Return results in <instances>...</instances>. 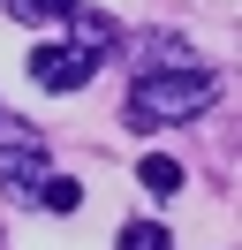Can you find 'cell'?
<instances>
[{"label": "cell", "instance_id": "1", "mask_svg": "<svg viewBox=\"0 0 242 250\" xmlns=\"http://www.w3.org/2000/svg\"><path fill=\"white\" fill-rule=\"evenodd\" d=\"M220 99V76L212 68H151V76H136L129 91V122L136 129H159V122H197V114Z\"/></svg>", "mask_w": 242, "mask_h": 250}, {"label": "cell", "instance_id": "2", "mask_svg": "<svg viewBox=\"0 0 242 250\" xmlns=\"http://www.w3.org/2000/svg\"><path fill=\"white\" fill-rule=\"evenodd\" d=\"M99 68H106V46H91V38H45L30 53V83L38 91H83Z\"/></svg>", "mask_w": 242, "mask_h": 250}, {"label": "cell", "instance_id": "3", "mask_svg": "<svg viewBox=\"0 0 242 250\" xmlns=\"http://www.w3.org/2000/svg\"><path fill=\"white\" fill-rule=\"evenodd\" d=\"M45 174H53V167H45V144L38 137H8V144H0V189H8L15 205H38Z\"/></svg>", "mask_w": 242, "mask_h": 250}, {"label": "cell", "instance_id": "4", "mask_svg": "<svg viewBox=\"0 0 242 250\" xmlns=\"http://www.w3.org/2000/svg\"><path fill=\"white\" fill-rule=\"evenodd\" d=\"M8 8H15L23 23H68L76 8H83V0H8Z\"/></svg>", "mask_w": 242, "mask_h": 250}, {"label": "cell", "instance_id": "5", "mask_svg": "<svg viewBox=\"0 0 242 250\" xmlns=\"http://www.w3.org/2000/svg\"><path fill=\"white\" fill-rule=\"evenodd\" d=\"M136 182H144L151 197H174V189H182V167H174V159H144V167H136Z\"/></svg>", "mask_w": 242, "mask_h": 250}, {"label": "cell", "instance_id": "6", "mask_svg": "<svg viewBox=\"0 0 242 250\" xmlns=\"http://www.w3.org/2000/svg\"><path fill=\"white\" fill-rule=\"evenodd\" d=\"M38 205H45V212H76V205H83V189H76L68 174H45V182H38Z\"/></svg>", "mask_w": 242, "mask_h": 250}, {"label": "cell", "instance_id": "7", "mask_svg": "<svg viewBox=\"0 0 242 250\" xmlns=\"http://www.w3.org/2000/svg\"><path fill=\"white\" fill-rule=\"evenodd\" d=\"M121 250H174V243H166V228H151V220H129V228H121Z\"/></svg>", "mask_w": 242, "mask_h": 250}]
</instances>
